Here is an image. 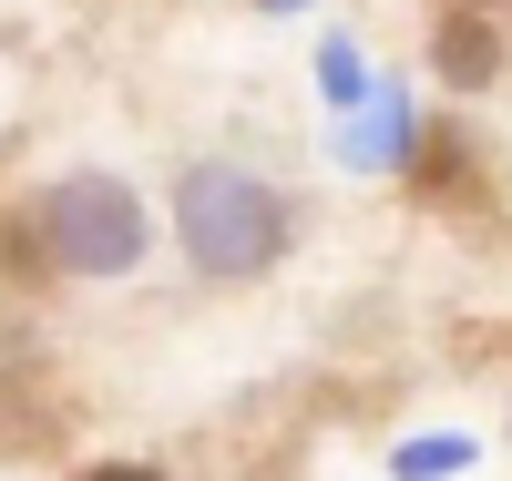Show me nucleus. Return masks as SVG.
<instances>
[{
    "instance_id": "nucleus-3",
    "label": "nucleus",
    "mask_w": 512,
    "mask_h": 481,
    "mask_svg": "<svg viewBox=\"0 0 512 481\" xmlns=\"http://www.w3.org/2000/svg\"><path fill=\"white\" fill-rule=\"evenodd\" d=\"M431 62H441V82L482 93V82L502 72V41H492V21H482V11H451V21H441V41H431Z\"/></svg>"
},
{
    "instance_id": "nucleus-2",
    "label": "nucleus",
    "mask_w": 512,
    "mask_h": 481,
    "mask_svg": "<svg viewBox=\"0 0 512 481\" xmlns=\"http://www.w3.org/2000/svg\"><path fill=\"white\" fill-rule=\"evenodd\" d=\"M41 236H52V267L123 277L144 256V205H134V185H113V174H62V185L41 195Z\"/></svg>"
},
{
    "instance_id": "nucleus-5",
    "label": "nucleus",
    "mask_w": 512,
    "mask_h": 481,
    "mask_svg": "<svg viewBox=\"0 0 512 481\" xmlns=\"http://www.w3.org/2000/svg\"><path fill=\"white\" fill-rule=\"evenodd\" d=\"M451 11H482V0H451Z\"/></svg>"
},
{
    "instance_id": "nucleus-1",
    "label": "nucleus",
    "mask_w": 512,
    "mask_h": 481,
    "mask_svg": "<svg viewBox=\"0 0 512 481\" xmlns=\"http://www.w3.org/2000/svg\"><path fill=\"white\" fill-rule=\"evenodd\" d=\"M287 195L277 185H256V174H236V164H195L185 185H175V236H185V256L205 277H267L277 256H287Z\"/></svg>"
},
{
    "instance_id": "nucleus-4",
    "label": "nucleus",
    "mask_w": 512,
    "mask_h": 481,
    "mask_svg": "<svg viewBox=\"0 0 512 481\" xmlns=\"http://www.w3.org/2000/svg\"><path fill=\"white\" fill-rule=\"evenodd\" d=\"M93 481H164V471H144V461H103Z\"/></svg>"
}]
</instances>
